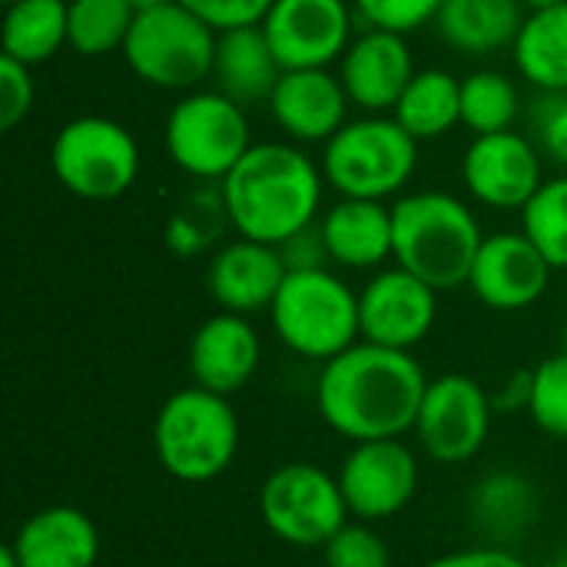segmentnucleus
<instances>
[{"label": "nucleus", "instance_id": "nucleus-1", "mask_svg": "<svg viewBox=\"0 0 567 567\" xmlns=\"http://www.w3.org/2000/svg\"><path fill=\"white\" fill-rule=\"evenodd\" d=\"M425 389V369L412 352L362 339L322 362L316 409L322 422L352 445L402 439L415 429Z\"/></svg>", "mask_w": 567, "mask_h": 567}, {"label": "nucleus", "instance_id": "nucleus-2", "mask_svg": "<svg viewBox=\"0 0 567 567\" xmlns=\"http://www.w3.org/2000/svg\"><path fill=\"white\" fill-rule=\"evenodd\" d=\"M322 186V166L296 143H252L219 183V203L236 236L282 246L316 223Z\"/></svg>", "mask_w": 567, "mask_h": 567}, {"label": "nucleus", "instance_id": "nucleus-3", "mask_svg": "<svg viewBox=\"0 0 567 567\" xmlns=\"http://www.w3.org/2000/svg\"><path fill=\"white\" fill-rule=\"evenodd\" d=\"M392 259L402 269L415 272L439 292L468 286L475 256L485 239L468 203L442 189L405 193L392 206Z\"/></svg>", "mask_w": 567, "mask_h": 567}, {"label": "nucleus", "instance_id": "nucleus-4", "mask_svg": "<svg viewBox=\"0 0 567 567\" xmlns=\"http://www.w3.org/2000/svg\"><path fill=\"white\" fill-rule=\"evenodd\" d=\"M153 449L163 472L183 485H206L239 455V415L229 395L199 385L173 392L153 422Z\"/></svg>", "mask_w": 567, "mask_h": 567}, {"label": "nucleus", "instance_id": "nucleus-5", "mask_svg": "<svg viewBox=\"0 0 567 567\" xmlns=\"http://www.w3.org/2000/svg\"><path fill=\"white\" fill-rule=\"evenodd\" d=\"M319 166L339 196L385 203L415 176L419 140L392 113H365L322 143Z\"/></svg>", "mask_w": 567, "mask_h": 567}, {"label": "nucleus", "instance_id": "nucleus-6", "mask_svg": "<svg viewBox=\"0 0 567 567\" xmlns=\"http://www.w3.org/2000/svg\"><path fill=\"white\" fill-rule=\"evenodd\" d=\"M272 329L279 342L312 362H329L362 339L359 292L332 269H289L272 306Z\"/></svg>", "mask_w": 567, "mask_h": 567}, {"label": "nucleus", "instance_id": "nucleus-7", "mask_svg": "<svg viewBox=\"0 0 567 567\" xmlns=\"http://www.w3.org/2000/svg\"><path fill=\"white\" fill-rule=\"evenodd\" d=\"M216 40L219 33L206 20L186 10L179 0H169L136 13L120 53L143 83L189 93L213 76Z\"/></svg>", "mask_w": 567, "mask_h": 567}, {"label": "nucleus", "instance_id": "nucleus-8", "mask_svg": "<svg viewBox=\"0 0 567 567\" xmlns=\"http://www.w3.org/2000/svg\"><path fill=\"white\" fill-rule=\"evenodd\" d=\"M50 169L70 196L110 203L133 189L140 176V143L110 116H73L50 143Z\"/></svg>", "mask_w": 567, "mask_h": 567}, {"label": "nucleus", "instance_id": "nucleus-9", "mask_svg": "<svg viewBox=\"0 0 567 567\" xmlns=\"http://www.w3.org/2000/svg\"><path fill=\"white\" fill-rule=\"evenodd\" d=\"M246 106L219 90H189L166 116V153L193 179H226L249 153Z\"/></svg>", "mask_w": 567, "mask_h": 567}, {"label": "nucleus", "instance_id": "nucleus-10", "mask_svg": "<svg viewBox=\"0 0 567 567\" xmlns=\"http://www.w3.org/2000/svg\"><path fill=\"white\" fill-rule=\"evenodd\" d=\"M259 518L282 545L326 548L352 515L336 475L312 462H289L266 475L259 488Z\"/></svg>", "mask_w": 567, "mask_h": 567}, {"label": "nucleus", "instance_id": "nucleus-11", "mask_svg": "<svg viewBox=\"0 0 567 567\" xmlns=\"http://www.w3.org/2000/svg\"><path fill=\"white\" fill-rule=\"evenodd\" d=\"M492 415L495 402L472 375L445 372L439 379H429L412 432L425 458L439 465H465L485 449Z\"/></svg>", "mask_w": 567, "mask_h": 567}, {"label": "nucleus", "instance_id": "nucleus-12", "mask_svg": "<svg viewBox=\"0 0 567 567\" xmlns=\"http://www.w3.org/2000/svg\"><path fill=\"white\" fill-rule=\"evenodd\" d=\"M336 478L349 515L372 525L389 522L409 508L422 482V465L402 439H375L355 442L342 458Z\"/></svg>", "mask_w": 567, "mask_h": 567}, {"label": "nucleus", "instance_id": "nucleus-13", "mask_svg": "<svg viewBox=\"0 0 567 567\" xmlns=\"http://www.w3.org/2000/svg\"><path fill=\"white\" fill-rule=\"evenodd\" d=\"M282 70H316L342 60L352 43L349 0H276L262 20Z\"/></svg>", "mask_w": 567, "mask_h": 567}, {"label": "nucleus", "instance_id": "nucleus-14", "mask_svg": "<svg viewBox=\"0 0 567 567\" xmlns=\"http://www.w3.org/2000/svg\"><path fill=\"white\" fill-rule=\"evenodd\" d=\"M462 183L468 196L488 209H525L542 189V150L515 133H482L462 156Z\"/></svg>", "mask_w": 567, "mask_h": 567}, {"label": "nucleus", "instance_id": "nucleus-15", "mask_svg": "<svg viewBox=\"0 0 567 567\" xmlns=\"http://www.w3.org/2000/svg\"><path fill=\"white\" fill-rule=\"evenodd\" d=\"M435 319L439 289L402 266L375 272L359 292V322L365 342L412 352L429 339Z\"/></svg>", "mask_w": 567, "mask_h": 567}, {"label": "nucleus", "instance_id": "nucleus-16", "mask_svg": "<svg viewBox=\"0 0 567 567\" xmlns=\"http://www.w3.org/2000/svg\"><path fill=\"white\" fill-rule=\"evenodd\" d=\"M551 272L555 266L525 233H492L482 239L468 289L495 312H522L545 296Z\"/></svg>", "mask_w": 567, "mask_h": 567}, {"label": "nucleus", "instance_id": "nucleus-17", "mask_svg": "<svg viewBox=\"0 0 567 567\" xmlns=\"http://www.w3.org/2000/svg\"><path fill=\"white\" fill-rule=\"evenodd\" d=\"M415 73L419 70L405 33L379 27H365L359 37H352L339 60V80L349 93V103L365 113H392Z\"/></svg>", "mask_w": 567, "mask_h": 567}, {"label": "nucleus", "instance_id": "nucleus-18", "mask_svg": "<svg viewBox=\"0 0 567 567\" xmlns=\"http://www.w3.org/2000/svg\"><path fill=\"white\" fill-rule=\"evenodd\" d=\"M349 93L329 66L282 70L269 113L292 143H329L349 123Z\"/></svg>", "mask_w": 567, "mask_h": 567}, {"label": "nucleus", "instance_id": "nucleus-19", "mask_svg": "<svg viewBox=\"0 0 567 567\" xmlns=\"http://www.w3.org/2000/svg\"><path fill=\"white\" fill-rule=\"evenodd\" d=\"M262 362V342L252 322L239 312L209 316L189 342L193 385L216 395H236L252 382Z\"/></svg>", "mask_w": 567, "mask_h": 567}, {"label": "nucleus", "instance_id": "nucleus-20", "mask_svg": "<svg viewBox=\"0 0 567 567\" xmlns=\"http://www.w3.org/2000/svg\"><path fill=\"white\" fill-rule=\"evenodd\" d=\"M286 272L289 269L279 246L239 236L213 252L206 269V286L223 312L252 316L272 306Z\"/></svg>", "mask_w": 567, "mask_h": 567}, {"label": "nucleus", "instance_id": "nucleus-21", "mask_svg": "<svg viewBox=\"0 0 567 567\" xmlns=\"http://www.w3.org/2000/svg\"><path fill=\"white\" fill-rule=\"evenodd\" d=\"M20 567H96L100 532L93 518L73 505L33 512L10 542Z\"/></svg>", "mask_w": 567, "mask_h": 567}, {"label": "nucleus", "instance_id": "nucleus-22", "mask_svg": "<svg viewBox=\"0 0 567 567\" xmlns=\"http://www.w3.org/2000/svg\"><path fill=\"white\" fill-rule=\"evenodd\" d=\"M329 262L346 269H375L395 249L392 206L379 199H339L319 219Z\"/></svg>", "mask_w": 567, "mask_h": 567}, {"label": "nucleus", "instance_id": "nucleus-23", "mask_svg": "<svg viewBox=\"0 0 567 567\" xmlns=\"http://www.w3.org/2000/svg\"><path fill=\"white\" fill-rule=\"evenodd\" d=\"M213 76H216V90L226 93L229 100H236L239 106L269 103V96L282 76V63L272 53L262 23L219 33Z\"/></svg>", "mask_w": 567, "mask_h": 567}, {"label": "nucleus", "instance_id": "nucleus-24", "mask_svg": "<svg viewBox=\"0 0 567 567\" xmlns=\"http://www.w3.org/2000/svg\"><path fill=\"white\" fill-rule=\"evenodd\" d=\"M468 522L488 545H512L538 522V488L512 468L482 475L468 492Z\"/></svg>", "mask_w": 567, "mask_h": 567}, {"label": "nucleus", "instance_id": "nucleus-25", "mask_svg": "<svg viewBox=\"0 0 567 567\" xmlns=\"http://www.w3.org/2000/svg\"><path fill=\"white\" fill-rule=\"evenodd\" d=\"M525 23L522 0H442L439 37L465 56H488L515 43Z\"/></svg>", "mask_w": 567, "mask_h": 567}, {"label": "nucleus", "instance_id": "nucleus-26", "mask_svg": "<svg viewBox=\"0 0 567 567\" xmlns=\"http://www.w3.org/2000/svg\"><path fill=\"white\" fill-rule=\"evenodd\" d=\"M512 56L532 86L567 93V3L532 10L512 43Z\"/></svg>", "mask_w": 567, "mask_h": 567}, {"label": "nucleus", "instance_id": "nucleus-27", "mask_svg": "<svg viewBox=\"0 0 567 567\" xmlns=\"http://www.w3.org/2000/svg\"><path fill=\"white\" fill-rule=\"evenodd\" d=\"M3 56L37 66L60 53V47H70V27H66V0H17L3 10Z\"/></svg>", "mask_w": 567, "mask_h": 567}, {"label": "nucleus", "instance_id": "nucleus-28", "mask_svg": "<svg viewBox=\"0 0 567 567\" xmlns=\"http://www.w3.org/2000/svg\"><path fill=\"white\" fill-rule=\"evenodd\" d=\"M392 116L419 140H439L462 123V80L442 66H425L412 76Z\"/></svg>", "mask_w": 567, "mask_h": 567}, {"label": "nucleus", "instance_id": "nucleus-29", "mask_svg": "<svg viewBox=\"0 0 567 567\" xmlns=\"http://www.w3.org/2000/svg\"><path fill=\"white\" fill-rule=\"evenodd\" d=\"M136 13L140 10L133 0H66L70 47L80 56H106L123 50Z\"/></svg>", "mask_w": 567, "mask_h": 567}, {"label": "nucleus", "instance_id": "nucleus-30", "mask_svg": "<svg viewBox=\"0 0 567 567\" xmlns=\"http://www.w3.org/2000/svg\"><path fill=\"white\" fill-rule=\"evenodd\" d=\"M522 96L512 76L498 70H475L462 80V126L475 136L512 130L518 120Z\"/></svg>", "mask_w": 567, "mask_h": 567}, {"label": "nucleus", "instance_id": "nucleus-31", "mask_svg": "<svg viewBox=\"0 0 567 567\" xmlns=\"http://www.w3.org/2000/svg\"><path fill=\"white\" fill-rule=\"evenodd\" d=\"M522 233L555 269H567V176L545 179L522 209Z\"/></svg>", "mask_w": 567, "mask_h": 567}, {"label": "nucleus", "instance_id": "nucleus-32", "mask_svg": "<svg viewBox=\"0 0 567 567\" xmlns=\"http://www.w3.org/2000/svg\"><path fill=\"white\" fill-rule=\"evenodd\" d=\"M532 422L551 435L567 442V352L548 355L532 369V399H528Z\"/></svg>", "mask_w": 567, "mask_h": 567}, {"label": "nucleus", "instance_id": "nucleus-33", "mask_svg": "<svg viewBox=\"0 0 567 567\" xmlns=\"http://www.w3.org/2000/svg\"><path fill=\"white\" fill-rule=\"evenodd\" d=\"M326 567H392L389 545L369 522H346L322 548Z\"/></svg>", "mask_w": 567, "mask_h": 567}, {"label": "nucleus", "instance_id": "nucleus-34", "mask_svg": "<svg viewBox=\"0 0 567 567\" xmlns=\"http://www.w3.org/2000/svg\"><path fill=\"white\" fill-rule=\"evenodd\" d=\"M355 13L365 27L392 30V33H415L425 23H435L442 0H352Z\"/></svg>", "mask_w": 567, "mask_h": 567}, {"label": "nucleus", "instance_id": "nucleus-35", "mask_svg": "<svg viewBox=\"0 0 567 567\" xmlns=\"http://www.w3.org/2000/svg\"><path fill=\"white\" fill-rule=\"evenodd\" d=\"M33 110V76L30 66L0 56V130H17Z\"/></svg>", "mask_w": 567, "mask_h": 567}, {"label": "nucleus", "instance_id": "nucleus-36", "mask_svg": "<svg viewBox=\"0 0 567 567\" xmlns=\"http://www.w3.org/2000/svg\"><path fill=\"white\" fill-rule=\"evenodd\" d=\"M179 3L193 10L199 20H206L216 33H223V30L262 23L276 0H179Z\"/></svg>", "mask_w": 567, "mask_h": 567}, {"label": "nucleus", "instance_id": "nucleus-37", "mask_svg": "<svg viewBox=\"0 0 567 567\" xmlns=\"http://www.w3.org/2000/svg\"><path fill=\"white\" fill-rule=\"evenodd\" d=\"M535 140L548 159L567 166V93H545L535 110Z\"/></svg>", "mask_w": 567, "mask_h": 567}, {"label": "nucleus", "instance_id": "nucleus-38", "mask_svg": "<svg viewBox=\"0 0 567 567\" xmlns=\"http://www.w3.org/2000/svg\"><path fill=\"white\" fill-rule=\"evenodd\" d=\"M425 567H532L522 555H515L505 545H478V548H458L449 555H439Z\"/></svg>", "mask_w": 567, "mask_h": 567}, {"label": "nucleus", "instance_id": "nucleus-39", "mask_svg": "<svg viewBox=\"0 0 567 567\" xmlns=\"http://www.w3.org/2000/svg\"><path fill=\"white\" fill-rule=\"evenodd\" d=\"M279 252L286 259V269H322L329 262V252H326L319 223H312L302 233H296L292 239H286L279 246Z\"/></svg>", "mask_w": 567, "mask_h": 567}, {"label": "nucleus", "instance_id": "nucleus-40", "mask_svg": "<svg viewBox=\"0 0 567 567\" xmlns=\"http://www.w3.org/2000/svg\"><path fill=\"white\" fill-rule=\"evenodd\" d=\"M528 399H532V372L525 369L515 372L498 395H492L495 412H528Z\"/></svg>", "mask_w": 567, "mask_h": 567}, {"label": "nucleus", "instance_id": "nucleus-41", "mask_svg": "<svg viewBox=\"0 0 567 567\" xmlns=\"http://www.w3.org/2000/svg\"><path fill=\"white\" fill-rule=\"evenodd\" d=\"M558 3H567V0H522V7H528V13L532 10H548V7H558Z\"/></svg>", "mask_w": 567, "mask_h": 567}, {"label": "nucleus", "instance_id": "nucleus-42", "mask_svg": "<svg viewBox=\"0 0 567 567\" xmlns=\"http://www.w3.org/2000/svg\"><path fill=\"white\" fill-rule=\"evenodd\" d=\"M0 567H20V561H17V555H13V548H10V542L0 548Z\"/></svg>", "mask_w": 567, "mask_h": 567}, {"label": "nucleus", "instance_id": "nucleus-43", "mask_svg": "<svg viewBox=\"0 0 567 567\" xmlns=\"http://www.w3.org/2000/svg\"><path fill=\"white\" fill-rule=\"evenodd\" d=\"M159 3H169V0H133L136 10H150V7H159Z\"/></svg>", "mask_w": 567, "mask_h": 567}, {"label": "nucleus", "instance_id": "nucleus-44", "mask_svg": "<svg viewBox=\"0 0 567 567\" xmlns=\"http://www.w3.org/2000/svg\"><path fill=\"white\" fill-rule=\"evenodd\" d=\"M548 567H567V551H561V555H558V558H555Z\"/></svg>", "mask_w": 567, "mask_h": 567}, {"label": "nucleus", "instance_id": "nucleus-45", "mask_svg": "<svg viewBox=\"0 0 567 567\" xmlns=\"http://www.w3.org/2000/svg\"><path fill=\"white\" fill-rule=\"evenodd\" d=\"M561 346H565V352H567V326H565V336H561Z\"/></svg>", "mask_w": 567, "mask_h": 567}, {"label": "nucleus", "instance_id": "nucleus-46", "mask_svg": "<svg viewBox=\"0 0 567 567\" xmlns=\"http://www.w3.org/2000/svg\"><path fill=\"white\" fill-rule=\"evenodd\" d=\"M7 3H17V0H3V7H7Z\"/></svg>", "mask_w": 567, "mask_h": 567}]
</instances>
